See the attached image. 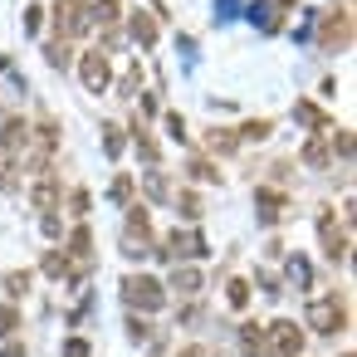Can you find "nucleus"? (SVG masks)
Listing matches in <instances>:
<instances>
[{
  "label": "nucleus",
  "mask_w": 357,
  "mask_h": 357,
  "mask_svg": "<svg viewBox=\"0 0 357 357\" xmlns=\"http://www.w3.org/2000/svg\"><path fill=\"white\" fill-rule=\"evenodd\" d=\"M298 352H303V333H298V323L279 318V323L264 328V352H259V357H298Z\"/></svg>",
  "instance_id": "f257e3e1"
},
{
  "label": "nucleus",
  "mask_w": 357,
  "mask_h": 357,
  "mask_svg": "<svg viewBox=\"0 0 357 357\" xmlns=\"http://www.w3.org/2000/svg\"><path fill=\"white\" fill-rule=\"evenodd\" d=\"M308 328H318V333H342L347 328V308L337 303V294H323V298L308 303Z\"/></svg>",
  "instance_id": "f03ea898"
},
{
  "label": "nucleus",
  "mask_w": 357,
  "mask_h": 357,
  "mask_svg": "<svg viewBox=\"0 0 357 357\" xmlns=\"http://www.w3.org/2000/svg\"><path fill=\"white\" fill-rule=\"evenodd\" d=\"M123 298H128V303H137V308H162V303H167L162 284H157V279H147V274H128V279H123Z\"/></svg>",
  "instance_id": "7ed1b4c3"
},
{
  "label": "nucleus",
  "mask_w": 357,
  "mask_h": 357,
  "mask_svg": "<svg viewBox=\"0 0 357 357\" xmlns=\"http://www.w3.org/2000/svg\"><path fill=\"white\" fill-rule=\"evenodd\" d=\"M347 40H352V20H347V10H333L328 25H323V45H328V50H333V45L342 50Z\"/></svg>",
  "instance_id": "20e7f679"
},
{
  "label": "nucleus",
  "mask_w": 357,
  "mask_h": 357,
  "mask_svg": "<svg viewBox=\"0 0 357 357\" xmlns=\"http://www.w3.org/2000/svg\"><path fill=\"white\" fill-rule=\"evenodd\" d=\"M84 84H89L93 93L108 89V59H103V54H84Z\"/></svg>",
  "instance_id": "39448f33"
},
{
  "label": "nucleus",
  "mask_w": 357,
  "mask_h": 357,
  "mask_svg": "<svg viewBox=\"0 0 357 357\" xmlns=\"http://www.w3.org/2000/svg\"><path fill=\"white\" fill-rule=\"evenodd\" d=\"M54 20H59L64 35H74V30H84V6H79V0H59V6H54Z\"/></svg>",
  "instance_id": "423d86ee"
},
{
  "label": "nucleus",
  "mask_w": 357,
  "mask_h": 357,
  "mask_svg": "<svg viewBox=\"0 0 357 357\" xmlns=\"http://www.w3.org/2000/svg\"><path fill=\"white\" fill-rule=\"evenodd\" d=\"M20 142H30V128H25L20 118H10V123H6V137H0V147H6V152H15Z\"/></svg>",
  "instance_id": "0eeeda50"
},
{
  "label": "nucleus",
  "mask_w": 357,
  "mask_h": 357,
  "mask_svg": "<svg viewBox=\"0 0 357 357\" xmlns=\"http://www.w3.org/2000/svg\"><path fill=\"white\" fill-rule=\"evenodd\" d=\"M54 196H59V186H54V181H40V186L30 191V201H35L40 211H50V206H54Z\"/></svg>",
  "instance_id": "6e6552de"
},
{
  "label": "nucleus",
  "mask_w": 357,
  "mask_h": 357,
  "mask_svg": "<svg viewBox=\"0 0 357 357\" xmlns=\"http://www.w3.org/2000/svg\"><path fill=\"white\" fill-rule=\"evenodd\" d=\"M132 35H137L142 45H152V40H157V25H152L147 15H132Z\"/></svg>",
  "instance_id": "1a4fd4ad"
},
{
  "label": "nucleus",
  "mask_w": 357,
  "mask_h": 357,
  "mask_svg": "<svg viewBox=\"0 0 357 357\" xmlns=\"http://www.w3.org/2000/svg\"><path fill=\"white\" fill-rule=\"evenodd\" d=\"M259 206H264V215H269V220H279V215H284V196H274V191H259Z\"/></svg>",
  "instance_id": "9d476101"
},
{
  "label": "nucleus",
  "mask_w": 357,
  "mask_h": 357,
  "mask_svg": "<svg viewBox=\"0 0 357 357\" xmlns=\"http://www.w3.org/2000/svg\"><path fill=\"white\" fill-rule=\"evenodd\" d=\"M25 289H30V274H20V269H10V274H6V294H10V298H20Z\"/></svg>",
  "instance_id": "9b49d317"
},
{
  "label": "nucleus",
  "mask_w": 357,
  "mask_h": 357,
  "mask_svg": "<svg viewBox=\"0 0 357 357\" xmlns=\"http://www.w3.org/2000/svg\"><path fill=\"white\" fill-rule=\"evenodd\" d=\"M172 284H176L181 294H196V289H201V274H196V269H176V279H172Z\"/></svg>",
  "instance_id": "f8f14e48"
},
{
  "label": "nucleus",
  "mask_w": 357,
  "mask_h": 357,
  "mask_svg": "<svg viewBox=\"0 0 357 357\" xmlns=\"http://www.w3.org/2000/svg\"><path fill=\"white\" fill-rule=\"evenodd\" d=\"M245 352H250V357H259V352H264V328H255V323L245 328Z\"/></svg>",
  "instance_id": "ddd939ff"
},
{
  "label": "nucleus",
  "mask_w": 357,
  "mask_h": 357,
  "mask_svg": "<svg viewBox=\"0 0 357 357\" xmlns=\"http://www.w3.org/2000/svg\"><path fill=\"white\" fill-rule=\"evenodd\" d=\"M64 269H69V255H59V250H50V255H45V274H54V279H59Z\"/></svg>",
  "instance_id": "4468645a"
},
{
  "label": "nucleus",
  "mask_w": 357,
  "mask_h": 357,
  "mask_svg": "<svg viewBox=\"0 0 357 357\" xmlns=\"http://www.w3.org/2000/svg\"><path fill=\"white\" fill-rule=\"evenodd\" d=\"M225 289H230V303H235V308H245V303H250V284H245V279H230Z\"/></svg>",
  "instance_id": "2eb2a0df"
},
{
  "label": "nucleus",
  "mask_w": 357,
  "mask_h": 357,
  "mask_svg": "<svg viewBox=\"0 0 357 357\" xmlns=\"http://www.w3.org/2000/svg\"><path fill=\"white\" fill-rule=\"evenodd\" d=\"M15 328H20V313L15 308H0V337H15Z\"/></svg>",
  "instance_id": "dca6fc26"
},
{
  "label": "nucleus",
  "mask_w": 357,
  "mask_h": 357,
  "mask_svg": "<svg viewBox=\"0 0 357 357\" xmlns=\"http://www.w3.org/2000/svg\"><path fill=\"white\" fill-rule=\"evenodd\" d=\"M103 147H108V152H113V157H118V152H123V137H118V128H103Z\"/></svg>",
  "instance_id": "f3484780"
},
{
  "label": "nucleus",
  "mask_w": 357,
  "mask_h": 357,
  "mask_svg": "<svg viewBox=\"0 0 357 357\" xmlns=\"http://www.w3.org/2000/svg\"><path fill=\"white\" fill-rule=\"evenodd\" d=\"M303 157H308L313 167H323V162H328V152H323V142H308V147H303Z\"/></svg>",
  "instance_id": "a211bd4d"
},
{
  "label": "nucleus",
  "mask_w": 357,
  "mask_h": 357,
  "mask_svg": "<svg viewBox=\"0 0 357 357\" xmlns=\"http://www.w3.org/2000/svg\"><path fill=\"white\" fill-rule=\"evenodd\" d=\"M69 245H74V250H69V255H89V230H84V225H79V230H74V240H69Z\"/></svg>",
  "instance_id": "6ab92c4d"
},
{
  "label": "nucleus",
  "mask_w": 357,
  "mask_h": 357,
  "mask_svg": "<svg viewBox=\"0 0 357 357\" xmlns=\"http://www.w3.org/2000/svg\"><path fill=\"white\" fill-rule=\"evenodd\" d=\"M64 357H89V342H84V337H74V342H64Z\"/></svg>",
  "instance_id": "aec40b11"
},
{
  "label": "nucleus",
  "mask_w": 357,
  "mask_h": 357,
  "mask_svg": "<svg viewBox=\"0 0 357 357\" xmlns=\"http://www.w3.org/2000/svg\"><path fill=\"white\" fill-rule=\"evenodd\" d=\"M245 137H269V123H245Z\"/></svg>",
  "instance_id": "412c9836"
},
{
  "label": "nucleus",
  "mask_w": 357,
  "mask_h": 357,
  "mask_svg": "<svg viewBox=\"0 0 357 357\" xmlns=\"http://www.w3.org/2000/svg\"><path fill=\"white\" fill-rule=\"evenodd\" d=\"M128 191H132V181H128V176H118V181H113V196H118V201H128Z\"/></svg>",
  "instance_id": "4be33fe9"
},
{
  "label": "nucleus",
  "mask_w": 357,
  "mask_h": 357,
  "mask_svg": "<svg viewBox=\"0 0 357 357\" xmlns=\"http://www.w3.org/2000/svg\"><path fill=\"white\" fill-rule=\"evenodd\" d=\"M74 215H89V191H74Z\"/></svg>",
  "instance_id": "5701e85b"
},
{
  "label": "nucleus",
  "mask_w": 357,
  "mask_h": 357,
  "mask_svg": "<svg viewBox=\"0 0 357 357\" xmlns=\"http://www.w3.org/2000/svg\"><path fill=\"white\" fill-rule=\"evenodd\" d=\"M0 357H25V347H20V342H10V347L0 352Z\"/></svg>",
  "instance_id": "b1692460"
},
{
  "label": "nucleus",
  "mask_w": 357,
  "mask_h": 357,
  "mask_svg": "<svg viewBox=\"0 0 357 357\" xmlns=\"http://www.w3.org/2000/svg\"><path fill=\"white\" fill-rule=\"evenodd\" d=\"M181 357H206V352H201V347H186V352H181Z\"/></svg>",
  "instance_id": "393cba45"
},
{
  "label": "nucleus",
  "mask_w": 357,
  "mask_h": 357,
  "mask_svg": "<svg viewBox=\"0 0 357 357\" xmlns=\"http://www.w3.org/2000/svg\"><path fill=\"white\" fill-rule=\"evenodd\" d=\"M284 6H294V0H284Z\"/></svg>",
  "instance_id": "a878e982"
}]
</instances>
